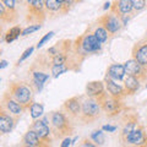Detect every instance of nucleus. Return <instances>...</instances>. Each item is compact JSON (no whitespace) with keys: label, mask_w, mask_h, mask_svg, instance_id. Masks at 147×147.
Listing matches in <instances>:
<instances>
[{"label":"nucleus","mask_w":147,"mask_h":147,"mask_svg":"<svg viewBox=\"0 0 147 147\" xmlns=\"http://www.w3.org/2000/svg\"><path fill=\"white\" fill-rule=\"evenodd\" d=\"M49 126L52 129L54 139H65L74 132L72 118L69 117L64 110H57L49 114Z\"/></svg>","instance_id":"nucleus-1"},{"label":"nucleus","mask_w":147,"mask_h":147,"mask_svg":"<svg viewBox=\"0 0 147 147\" xmlns=\"http://www.w3.org/2000/svg\"><path fill=\"white\" fill-rule=\"evenodd\" d=\"M7 92L13 99L17 100L25 108V110L30 109L34 102L33 97L36 92L30 84H26L24 81H11L10 85L7 86Z\"/></svg>","instance_id":"nucleus-2"},{"label":"nucleus","mask_w":147,"mask_h":147,"mask_svg":"<svg viewBox=\"0 0 147 147\" xmlns=\"http://www.w3.org/2000/svg\"><path fill=\"white\" fill-rule=\"evenodd\" d=\"M100 45L102 43L97 39L94 33H84L80 37H77L76 40L74 42L72 50L77 57L84 60L86 55L91 53H97L100 50Z\"/></svg>","instance_id":"nucleus-3"},{"label":"nucleus","mask_w":147,"mask_h":147,"mask_svg":"<svg viewBox=\"0 0 147 147\" xmlns=\"http://www.w3.org/2000/svg\"><path fill=\"white\" fill-rule=\"evenodd\" d=\"M102 112V105L97 99L87 97L86 99H84V103H82V110L79 120L84 124H92L98 120Z\"/></svg>","instance_id":"nucleus-4"},{"label":"nucleus","mask_w":147,"mask_h":147,"mask_svg":"<svg viewBox=\"0 0 147 147\" xmlns=\"http://www.w3.org/2000/svg\"><path fill=\"white\" fill-rule=\"evenodd\" d=\"M137 125H139V115L135 112L126 113L124 115L121 129L119 132V139H120V142L123 145H129V139Z\"/></svg>","instance_id":"nucleus-5"},{"label":"nucleus","mask_w":147,"mask_h":147,"mask_svg":"<svg viewBox=\"0 0 147 147\" xmlns=\"http://www.w3.org/2000/svg\"><path fill=\"white\" fill-rule=\"evenodd\" d=\"M47 17V9H45L44 0H37L32 4H27V16L26 21L28 24H43Z\"/></svg>","instance_id":"nucleus-6"},{"label":"nucleus","mask_w":147,"mask_h":147,"mask_svg":"<svg viewBox=\"0 0 147 147\" xmlns=\"http://www.w3.org/2000/svg\"><path fill=\"white\" fill-rule=\"evenodd\" d=\"M31 129L37 132V135L39 136V139L42 140V142L44 144V146H52L54 136L52 132V129H50L49 124L47 123V119H33V123L30 126Z\"/></svg>","instance_id":"nucleus-7"},{"label":"nucleus","mask_w":147,"mask_h":147,"mask_svg":"<svg viewBox=\"0 0 147 147\" xmlns=\"http://www.w3.org/2000/svg\"><path fill=\"white\" fill-rule=\"evenodd\" d=\"M84 99V96H74V97L69 98L64 102L61 109L72 119H79L81 115Z\"/></svg>","instance_id":"nucleus-8"},{"label":"nucleus","mask_w":147,"mask_h":147,"mask_svg":"<svg viewBox=\"0 0 147 147\" xmlns=\"http://www.w3.org/2000/svg\"><path fill=\"white\" fill-rule=\"evenodd\" d=\"M102 109L103 112L105 113V115L108 118H113V117H117L118 114H120L124 109V103L121 102L120 98H115V97H112V96H107L102 103Z\"/></svg>","instance_id":"nucleus-9"},{"label":"nucleus","mask_w":147,"mask_h":147,"mask_svg":"<svg viewBox=\"0 0 147 147\" xmlns=\"http://www.w3.org/2000/svg\"><path fill=\"white\" fill-rule=\"evenodd\" d=\"M98 24L104 27L105 30L108 31L109 34H115L117 32L120 30L121 27V18L117 16L114 12H109L105 13V15H102L98 18Z\"/></svg>","instance_id":"nucleus-10"},{"label":"nucleus","mask_w":147,"mask_h":147,"mask_svg":"<svg viewBox=\"0 0 147 147\" xmlns=\"http://www.w3.org/2000/svg\"><path fill=\"white\" fill-rule=\"evenodd\" d=\"M105 91L107 88H105L104 81H90L86 85V96L97 99L99 103H102V100L108 96V92Z\"/></svg>","instance_id":"nucleus-11"},{"label":"nucleus","mask_w":147,"mask_h":147,"mask_svg":"<svg viewBox=\"0 0 147 147\" xmlns=\"http://www.w3.org/2000/svg\"><path fill=\"white\" fill-rule=\"evenodd\" d=\"M21 117L10 114L4 108L0 107V132L1 134H9V132H11L17 125V121Z\"/></svg>","instance_id":"nucleus-12"},{"label":"nucleus","mask_w":147,"mask_h":147,"mask_svg":"<svg viewBox=\"0 0 147 147\" xmlns=\"http://www.w3.org/2000/svg\"><path fill=\"white\" fill-rule=\"evenodd\" d=\"M125 66V71H126V75H132L137 77L140 81H145L146 77H147V67L144 66L142 64H140L136 59L131 58L124 64Z\"/></svg>","instance_id":"nucleus-13"},{"label":"nucleus","mask_w":147,"mask_h":147,"mask_svg":"<svg viewBox=\"0 0 147 147\" xmlns=\"http://www.w3.org/2000/svg\"><path fill=\"white\" fill-rule=\"evenodd\" d=\"M0 107L4 108L6 112H9L10 114H13V115H17V117H21L22 113L25 112V108L22 107V105L17 102V100L13 99L7 91L3 94Z\"/></svg>","instance_id":"nucleus-14"},{"label":"nucleus","mask_w":147,"mask_h":147,"mask_svg":"<svg viewBox=\"0 0 147 147\" xmlns=\"http://www.w3.org/2000/svg\"><path fill=\"white\" fill-rule=\"evenodd\" d=\"M131 55L140 64L147 67V33L134 44L131 50Z\"/></svg>","instance_id":"nucleus-15"},{"label":"nucleus","mask_w":147,"mask_h":147,"mask_svg":"<svg viewBox=\"0 0 147 147\" xmlns=\"http://www.w3.org/2000/svg\"><path fill=\"white\" fill-rule=\"evenodd\" d=\"M110 10L123 20V17L125 15L132 12L134 6H132L131 0H114L112 3V6H110Z\"/></svg>","instance_id":"nucleus-16"},{"label":"nucleus","mask_w":147,"mask_h":147,"mask_svg":"<svg viewBox=\"0 0 147 147\" xmlns=\"http://www.w3.org/2000/svg\"><path fill=\"white\" fill-rule=\"evenodd\" d=\"M129 145L146 147L147 146V131L142 124H139L129 139Z\"/></svg>","instance_id":"nucleus-17"},{"label":"nucleus","mask_w":147,"mask_h":147,"mask_svg":"<svg viewBox=\"0 0 147 147\" xmlns=\"http://www.w3.org/2000/svg\"><path fill=\"white\" fill-rule=\"evenodd\" d=\"M104 84H105V88H107L108 94L112 96V97L123 99L124 97H126V96H127V92H126V90H125V87L118 85L117 82L114 81V80H112L110 77L105 76Z\"/></svg>","instance_id":"nucleus-18"},{"label":"nucleus","mask_w":147,"mask_h":147,"mask_svg":"<svg viewBox=\"0 0 147 147\" xmlns=\"http://www.w3.org/2000/svg\"><path fill=\"white\" fill-rule=\"evenodd\" d=\"M21 146L25 147H45L42 140L39 139V136L37 135V132L33 129H28V131L24 135L21 140Z\"/></svg>","instance_id":"nucleus-19"},{"label":"nucleus","mask_w":147,"mask_h":147,"mask_svg":"<svg viewBox=\"0 0 147 147\" xmlns=\"http://www.w3.org/2000/svg\"><path fill=\"white\" fill-rule=\"evenodd\" d=\"M105 76L110 77L114 81H124V79L126 76L125 66L123 64H112L110 66H108Z\"/></svg>","instance_id":"nucleus-20"},{"label":"nucleus","mask_w":147,"mask_h":147,"mask_svg":"<svg viewBox=\"0 0 147 147\" xmlns=\"http://www.w3.org/2000/svg\"><path fill=\"white\" fill-rule=\"evenodd\" d=\"M17 17H18V13L16 9H9L3 3H0V22L3 25L13 24V22H16Z\"/></svg>","instance_id":"nucleus-21"},{"label":"nucleus","mask_w":147,"mask_h":147,"mask_svg":"<svg viewBox=\"0 0 147 147\" xmlns=\"http://www.w3.org/2000/svg\"><path fill=\"white\" fill-rule=\"evenodd\" d=\"M44 4H45L47 12L49 15H53V16L66 15L63 4L60 1H58V0H44Z\"/></svg>","instance_id":"nucleus-22"},{"label":"nucleus","mask_w":147,"mask_h":147,"mask_svg":"<svg viewBox=\"0 0 147 147\" xmlns=\"http://www.w3.org/2000/svg\"><path fill=\"white\" fill-rule=\"evenodd\" d=\"M140 80L132 75H126L124 79V87L127 92V94H135L140 88Z\"/></svg>","instance_id":"nucleus-23"},{"label":"nucleus","mask_w":147,"mask_h":147,"mask_svg":"<svg viewBox=\"0 0 147 147\" xmlns=\"http://www.w3.org/2000/svg\"><path fill=\"white\" fill-rule=\"evenodd\" d=\"M22 30L21 26H13L11 27L10 30L6 31V33L4 34V40H5L6 43H11L13 42L15 39H17L20 36H22Z\"/></svg>","instance_id":"nucleus-24"},{"label":"nucleus","mask_w":147,"mask_h":147,"mask_svg":"<svg viewBox=\"0 0 147 147\" xmlns=\"http://www.w3.org/2000/svg\"><path fill=\"white\" fill-rule=\"evenodd\" d=\"M30 112H31V117L32 119H38L43 115L44 113V107L42 103H37V102H33V104L31 105L30 108Z\"/></svg>","instance_id":"nucleus-25"},{"label":"nucleus","mask_w":147,"mask_h":147,"mask_svg":"<svg viewBox=\"0 0 147 147\" xmlns=\"http://www.w3.org/2000/svg\"><path fill=\"white\" fill-rule=\"evenodd\" d=\"M93 33H94L96 37H97V39L99 40L100 43H104L105 40L108 39V34H109V33H108V31L105 30L104 27H102V26H98L97 28L94 30Z\"/></svg>","instance_id":"nucleus-26"},{"label":"nucleus","mask_w":147,"mask_h":147,"mask_svg":"<svg viewBox=\"0 0 147 147\" xmlns=\"http://www.w3.org/2000/svg\"><path fill=\"white\" fill-rule=\"evenodd\" d=\"M69 70H70V69H69V66L66 65V64H61V65H53L50 72H52L53 77H58L59 75H61V74L66 72Z\"/></svg>","instance_id":"nucleus-27"},{"label":"nucleus","mask_w":147,"mask_h":147,"mask_svg":"<svg viewBox=\"0 0 147 147\" xmlns=\"http://www.w3.org/2000/svg\"><path fill=\"white\" fill-rule=\"evenodd\" d=\"M91 139L93 140L97 145H103L104 144V136H103V132L100 130H96V131L92 132Z\"/></svg>","instance_id":"nucleus-28"},{"label":"nucleus","mask_w":147,"mask_h":147,"mask_svg":"<svg viewBox=\"0 0 147 147\" xmlns=\"http://www.w3.org/2000/svg\"><path fill=\"white\" fill-rule=\"evenodd\" d=\"M135 11H141L146 7V0H131Z\"/></svg>","instance_id":"nucleus-29"},{"label":"nucleus","mask_w":147,"mask_h":147,"mask_svg":"<svg viewBox=\"0 0 147 147\" xmlns=\"http://www.w3.org/2000/svg\"><path fill=\"white\" fill-rule=\"evenodd\" d=\"M38 30H40V25L39 24H34V25H30L27 28H25L24 31H22V36H28V34H31V33H33V32H36V31H38Z\"/></svg>","instance_id":"nucleus-30"},{"label":"nucleus","mask_w":147,"mask_h":147,"mask_svg":"<svg viewBox=\"0 0 147 147\" xmlns=\"http://www.w3.org/2000/svg\"><path fill=\"white\" fill-rule=\"evenodd\" d=\"M33 50H34V48H33V47H30V48H27V49L25 50V52L22 53V55L20 57V59H18V60H17V64H20V63H22V61H25L26 59L28 58V57H30V55H31L32 53H33Z\"/></svg>","instance_id":"nucleus-31"},{"label":"nucleus","mask_w":147,"mask_h":147,"mask_svg":"<svg viewBox=\"0 0 147 147\" xmlns=\"http://www.w3.org/2000/svg\"><path fill=\"white\" fill-rule=\"evenodd\" d=\"M54 36V32L52 31V32H49V33H47V34H45L44 37H42V39H40L39 40V42H38V44H37V48H40V47H42V45L45 43V42H48V40L50 39V38H52V37Z\"/></svg>","instance_id":"nucleus-32"},{"label":"nucleus","mask_w":147,"mask_h":147,"mask_svg":"<svg viewBox=\"0 0 147 147\" xmlns=\"http://www.w3.org/2000/svg\"><path fill=\"white\" fill-rule=\"evenodd\" d=\"M9 9H16V0H0Z\"/></svg>","instance_id":"nucleus-33"},{"label":"nucleus","mask_w":147,"mask_h":147,"mask_svg":"<svg viewBox=\"0 0 147 147\" xmlns=\"http://www.w3.org/2000/svg\"><path fill=\"white\" fill-rule=\"evenodd\" d=\"M93 140H90V139H84L81 141V144H80V146H88V147H94L96 146V144H93Z\"/></svg>","instance_id":"nucleus-34"},{"label":"nucleus","mask_w":147,"mask_h":147,"mask_svg":"<svg viewBox=\"0 0 147 147\" xmlns=\"http://www.w3.org/2000/svg\"><path fill=\"white\" fill-rule=\"evenodd\" d=\"M72 144V140L70 139V136H67L64 139V141L61 142V147H67V146H70Z\"/></svg>","instance_id":"nucleus-35"},{"label":"nucleus","mask_w":147,"mask_h":147,"mask_svg":"<svg viewBox=\"0 0 147 147\" xmlns=\"http://www.w3.org/2000/svg\"><path fill=\"white\" fill-rule=\"evenodd\" d=\"M102 130H104V131H108V132H114L117 130V126H110V125H104L103 127H102Z\"/></svg>","instance_id":"nucleus-36"},{"label":"nucleus","mask_w":147,"mask_h":147,"mask_svg":"<svg viewBox=\"0 0 147 147\" xmlns=\"http://www.w3.org/2000/svg\"><path fill=\"white\" fill-rule=\"evenodd\" d=\"M6 65H7V61H6V60H3V61H1V65H0V69L6 67Z\"/></svg>","instance_id":"nucleus-37"},{"label":"nucleus","mask_w":147,"mask_h":147,"mask_svg":"<svg viewBox=\"0 0 147 147\" xmlns=\"http://www.w3.org/2000/svg\"><path fill=\"white\" fill-rule=\"evenodd\" d=\"M110 6H112V3H105L103 9H104V10H107V9H108V7H110Z\"/></svg>","instance_id":"nucleus-38"},{"label":"nucleus","mask_w":147,"mask_h":147,"mask_svg":"<svg viewBox=\"0 0 147 147\" xmlns=\"http://www.w3.org/2000/svg\"><path fill=\"white\" fill-rule=\"evenodd\" d=\"M34 1H37V0H26V4H32Z\"/></svg>","instance_id":"nucleus-39"},{"label":"nucleus","mask_w":147,"mask_h":147,"mask_svg":"<svg viewBox=\"0 0 147 147\" xmlns=\"http://www.w3.org/2000/svg\"><path fill=\"white\" fill-rule=\"evenodd\" d=\"M17 1H20V3H22V1H24V0H16V3H17ZM25 1H26V0H25Z\"/></svg>","instance_id":"nucleus-40"},{"label":"nucleus","mask_w":147,"mask_h":147,"mask_svg":"<svg viewBox=\"0 0 147 147\" xmlns=\"http://www.w3.org/2000/svg\"><path fill=\"white\" fill-rule=\"evenodd\" d=\"M146 88H147V84H146Z\"/></svg>","instance_id":"nucleus-41"}]
</instances>
